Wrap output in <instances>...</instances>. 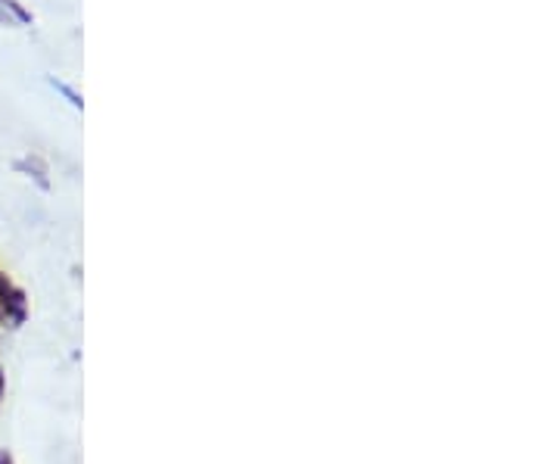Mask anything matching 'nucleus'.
Wrapping results in <instances>:
<instances>
[{
	"instance_id": "3",
	"label": "nucleus",
	"mask_w": 560,
	"mask_h": 464,
	"mask_svg": "<svg viewBox=\"0 0 560 464\" xmlns=\"http://www.w3.org/2000/svg\"><path fill=\"white\" fill-rule=\"evenodd\" d=\"M50 84H54L57 91H62V94L69 97V103L75 106V109H81V97H79V94H75V91H72V88H69V84H62V81H50Z\"/></svg>"
},
{
	"instance_id": "2",
	"label": "nucleus",
	"mask_w": 560,
	"mask_h": 464,
	"mask_svg": "<svg viewBox=\"0 0 560 464\" xmlns=\"http://www.w3.org/2000/svg\"><path fill=\"white\" fill-rule=\"evenodd\" d=\"M0 22L13 25V28H25L35 22V16H32V10L22 7L20 0H0Z\"/></svg>"
},
{
	"instance_id": "4",
	"label": "nucleus",
	"mask_w": 560,
	"mask_h": 464,
	"mask_svg": "<svg viewBox=\"0 0 560 464\" xmlns=\"http://www.w3.org/2000/svg\"><path fill=\"white\" fill-rule=\"evenodd\" d=\"M3 390H7V378H3V368H0V403H3Z\"/></svg>"
},
{
	"instance_id": "5",
	"label": "nucleus",
	"mask_w": 560,
	"mask_h": 464,
	"mask_svg": "<svg viewBox=\"0 0 560 464\" xmlns=\"http://www.w3.org/2000/svg\"><path fill=\"white\" fill-rule=\"evenodd\" d=\"M0 464H16V462H13V455H7V452H0Z\"/></svg>"
},
{
	"instance_id": "1",
	"label": "nucleus",
	"mask_w": 560,
	"mask_h": 464,
	"mask_svg": "<svg viewBox=\"0 0 560 464\" xmlns=\"http://www.w3.org/2000/svg\"><path fill=\"white\" fill-rule=\"evenodd\" d=\"M28 318V297L7 271H0V327L16 330Z\"/></svg>"
}]
</instances>
